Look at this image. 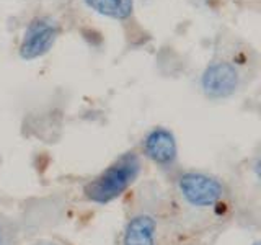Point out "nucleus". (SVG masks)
<instances>
[{
	"label": "nucleus",
	"instance_id": "nucleus-1",
	"mask_svg": "<svg viewBox=\"0 0 261 245\" xmlns=\"http://www.w3.org/2000/svg\"><path fill=\"white\" fill-rule=\"evenodd\" d=\"M141 168L142 162L139 154H121L111 165H108L100 175L85 185V198L95 204H108L114 201L136 182L141 174Z\"/></svg>",
	"mask_w": 261,
	"mask_h": 245
},
{
	"label": "nucleus",
	"instance_id": "nucleus-2",
	"mask_svg": "<svg viewBox=\"0 0 261 245\" xmlns=\"http://www.w3.org/2000/svg\"><path fill=\"white\" fill-rule=\"evenodd\" d=\"M176 191L185 204L194 209H211L224 200L225 185L204 172H185L176 178Z\"/></svg>",
	"mask_w": 261,
	"mask_h": 245
},
{
	"label": "nucleus",
	"instance_id": "nucleus-3",
	"mask_svg": "<svg viewBox=\"0 0 261 245\" xmlns=\"http://www.w3.org/2000/svg\"><path fill=\"white\" fill-rule=\"evenodd\" d=\"M57 36L59 24L49 16H38L24 30L20 44V57L24 61H33L44 56L53 49Z\"/></svg>",
	"mask_w": 261,
	"mask_h": 245
},
{
	"label": "nucleus",
	"instance_id": "nucleus-4",
	"mask_svg": "<svg viewBox=\"0 0 261 245\" xmlns=\"http://www.w3.org/2000/svg\"><path fill=\"white\" fill-rule=\"evenodd\" d=\"M240 85L239 70L232 62H214L206 67L201 76V88L204 95L212 100L232 96Z\"/></svg>",
	"mask_w": 261,
	"mask_h": 245
},
{
	"label": "nucleus",
	"instance_id": "nucleus-5",
	"mask_svg": "<svg viewBox=\"0 0 261 245\" xmlns=\"http://www.w3.org/2000/svg\"><path fill=\"white\" fill-rule=\"evenodd\" d=\"M142 149L145 157L162 168H170L176 163L178 159L176 137L170 129L163 126L153 128L145 134Z\"/></svg>",
	"mask_w": 261,
	"mask_h": 245
},
{
	"label": "nucleus",
	"instance_id": "nucleus-6",
	"mask_svg": "<svg viewBox=\"0 0 261 245\" xmlns=\"http://www.w3.org/2000/svg\"><path fill=\"white\" fill-rule=\"evenodd\" d=\"M121 245H159V219L150 211L130 216L121 235Z\"/></svg>",
	"mask_w": 261,
	"mask_h": 245
},
{
	"label": "nucleus",
	"instance_id": "nucleus-7",
	"mask_svg": "<svg viewBox=\"0 0 261 245\" xmlns=\"http://www.w3.org/2000/svg\"><path fill=\"white\" fill-rule=\"evenodd\" d=\"M85 2L92 10L98 12L100 15L116 18V5H114V0H85Z\"/></svg>",
	"mask_w": 261,
	"mask_h": 245
},
{
	"label": "nucleus",
	"instance_id": "nucleus-8",
	"mask_svg": "<svg viewBox=\"0 0 261 245\" xmlns=\"http://www.w3.org/2000/svg\"><path fill=\"white\" fill-rule=\"evenodd\" d=\"M114 5H116V18L126 20L133 13L134 0H114Z\"/></svg>",
	"mask_w": 261,
	"mask_h": 245
},
{
	"label": "nucleus",
	"instance_id": "nucleus-9",
	"mask_svg": "<svg viewBox=\"0 0 261 245\" xmlns=\"http://www.w3.org/2000/svg\"><path fill=\"white\" fill-rule=\"evenodd\" d=\"M0 245H5V234H4L2 224H0Z\"/></svg>",
	"mask_w": 261,
	"mask_h": 245
},
{
	"label": "nucleus",
	"instance_id": "nucleus-10",
	"mask_svg": "<svg viewBox=\"0 0 261 245\" xmlns=\"http://www.w3.org/2000/svg\"><path fill=\"white\" fill-rule=\"evenodd\" d=\"M43 245H56V243H43Z\"/></svg>",
	"mask_w": 261,
	"mask_h": 245
},
{
	"label": "nucleus",
	"instance_id": "nucleus-11",
	"mask_svg": "<svg viewBox=\"0 0 261 245\" xmlns=\"http://www.w3.org/2000/svg\"><path fill=\"white\" fill-rule=\"evenodd\" d=\"M253 245H259V242H255V243H253Z\"/></svg>",
	"mask_w": 261,
	"mask_h": 245
}]
</instances>
